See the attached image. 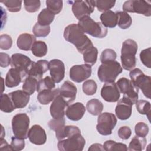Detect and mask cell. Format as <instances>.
<instances>
[{"instance_id": "1", "label": "cell", "mask_w": 151, "mask_h": 151, "mask_svg": "<svg viewBox=\"0 0 151 151\" xmlns=\"http://www.w3.org/2000/svg\"><path fill=\"white\" fill-rule=\"evenodd\" d=\"M64 38L67 41L74 45L78 51L82 54L94 46L91 41L78 24H72L67 26L64 29Z\"/></svg>"}, {"instance_id": "2", "label": "cell", "mask_w": 151, "mask_h": 151, "mask_svg": "<svg viewBox=\"0 0 151 151\" xmlns=\"http://www.w3.org/2000/svg\"><path fill=\"white\" fill-rule=\"evenodd\" d=\"M137 44L132 39L125 40L121 49V62L123 68L127 71L132 70L136 65V54L137 51Z\"/></svg>"}, {"instance_id": "3", "label": "cell", "mask_w": 151, "mask_h": 151, "mask_svg": "<svg viewBox=\"0 0 151 151\" xmlns=\"http://www.w3.org/2000/svg\"><path fill=\"white\" fill-rule=\"evenodd\" d=\"M122 72V66L114 60L102 63L98 68L97 76L101 82H113Z\"/></svg>"}, {"instance_id": "4", "label": "cell", "mask_w": 151, "mask_h": 151, "mask_svg": "<svg viewBox=\"0 0 151 151\" xmlns=\"http://www.w3.org/2000/svg\"><path fill=\"white\" fill-rule=\"evenodd\" d=\"M84 33L95 38H102L107 34V29L100 22L94 21L90 16L80 20L77 24Z\"/></svg>"}, {"instance_id": "5", "label": "cell", "mask_w": 151, "mask_h": 151, "mask_svg": "<svg viewBox=\"0 0 151 151\" xmlns=\"http://www.w3.org/2000/svg\"><path fill=\"white\" fill-rule=\"evenodd\" d=\"M129 76L131 81L138 88L142 90L144 96L150 99L151 96V77L145 75L140 68H136L130 71Z\"/></svg>"}, {"instance_id": "6", "label": "cell", "mask_w": 151, "mask_h": 151, "mask_svg": "<svg viewBox=\"0 0 151 151\" xmlns=\"http://www.w3.org/2000/svg\"><path fill=\"white\" fill-rule=\"evenodd\" d=\"M29 117L26 113H18L15 114L11 122L12 129L15 136L26 139L29 127Z\"/></svg>"}, {"instance_id": "7", "label": "cell", "mask_w": 151, "mask_h": 151, "mask_svg": "<svg viewBox=\"0 0 151 151\" xmlns=\"http://www.w3.org/2000/svg\"><path fill=\"white\" fill-rule=\"evenodd\" d=\"M117 119L111 113L105 112L99 115L96 129L98 132L103 136L110 135L116 126Z\"/></svg>"}, {"instance_id": "8", "label": "cell", "mask_w": 151, "mask_h": 151, "mask_svg": "<svg viewBox=\"0 0 151 151\" xmlns=\"http://www.w3.org/2000/svg\"><path fill=\"white\" fill-rule=\"evenodd\" d=\"M120 93L123 94V97L129 99L133 104L138 101L139 88L133 83L125 77L120 78L116 83Z\"/></svg>"}, {"instance_id": "9", "label": "cell", "mask_w": 151, "mask_h": 151, "mask_svg": "<svg viewBox=\"0 0 151 151\" xmlns=\"http://www.w3.org/2000/svg\"><path fill=\"white\" fill-rule=\"evenodd\" d=\"M85 144L86 140L80 133L59 140L57 148L60 151H81Z\"/></svg>"}, {"instance_id": "10", "label": "cell", "mask_w": 151, "mask_h": 151, "mask_svg": "<svg viewBox=\"0 0 151 151\" xmlns=\"http://www.w3.org/2000/svg\"><path fill=\"white\" fill-rule=\"evenodd\" d=\"M123 9L125 12H135L146 17L151 15V4L146 1L130 0L124 2Z\"/></svg>"}, {"instance_id": "11", "label": "cell", "mask_w": 151, "mask_h": 151, "mask_svg": "<svg viewBox=\"0 0 151 151\" xmlns=\"http://www.w3.org/2000/svg\"><path fill=\"white\" fill-rule=\"evenodd\" d=\"M96 6L95 1H76L72 4V11L74 15L79 21L90 16L93 12Z\"/></svg>"}, {"instance_id": "12", "label": "cell", "mask_w": 151, "mask_h": 151, "mask_svg": "<svg viewBox=\"0 0 151 151\" xmlns=\"http://www.w3.org/2000/svg\"><path fill=\"white\" fill-rule=\"evenodd\" d=\"M92 72L91 66L84 64L73 65L70 70V77L76 83H81L88 78Z\"/></svg>"}, {"instance_id": "13", "label": "cell", "mask_w": 151, "mask_h": 151, "mask_svg": "<svg viewBox=\"0 0 151 151\" xmlns=\"http://www.w3.org/2000/svg\"><path fill=\"white\" fill-rule=\"evenodd\" d=\"M69 104L59 94L53 100L50 107V114L53 119H59L64 117L65 109L68 106Z\"/></svg>"}, {"instance_id": "14", "label": "cell", "mask_w": 151, "mask_h": 151, "mask_svg": "<svg viewBox=\"0 0 151 151\" xmlns=\"http://www.w3.org/2000/svg\"><path fill=\"white\" fill-rule=\"evenodd\" d=\"M101 97L107 102H116L119 100L120 94L116 83H105L101 90Z\"/></svg>"}, {"instance_id": "15", "label": "cell", "mask_w": 151, "mask_h": 151, "mask_svg": "<svg viewBox=\"0 0 151 151\" xmlns=\"http://www.w3.org/2000/svg\"><path fill=\"white\" fill-rule=\"evenodd\" d=\"M48 68L51 77L55 83H58L63 80L65 76V65L61 60H51L48 63Z\"/></svg>"}, {"instance_id": "16", "label": "cell", "mask_w": 151, "mask_h": 151, "mask_svg": "<svg viewBox=\"0 0 151 151\" xmlns=\"http://www.w3.org/2000/svg\"><path fill=\"white\" fill-rule=\"evenodd\" d=\"M11 59V65L12 68H17L28 76V71L32 63L28 57L22 54L16 53L12 55Z\"/></svg>"}, {"instance_id": "17", "label": "cell", "mask_w": 151, "mask_h": 151, "mask_svg": "<svg viewBox=\"0 0 151 151\" xmlns=\"http://www.w3.org/2000/svg\"><path fill=\"white\" fill-rule=\"evenodd\" d=\"M27 74L15 68H11L6 73L5 77V85L6 87L12 88L18 86L22 81H24Z\"/></svg>"}, {"instance_id": "18", "label": "cell", "mask_w": 151, "mask_h": 151, "mask_svg": "<svg viewBox=\"0 0 151 151\" xmlns=\"http://www.w3.org/2000/svg\"><path fill=\"white\" fill-rule=\"evenodd\" d=\"M133 103L126 97H123L116 107L115 113L117 118L122 120L128 119L132 114Z\"/></svg>"}, {"instance_id": "19", "label": "cell", "mask_w": 151, "mask_h": 151, "mask_svg": "<svg viewBox=\"0 0 151 151\" xmlns=\"http://www.w3.org/2000/svg\"><path fill=\"white\" fill-rule=\"evenodd\" d=\"M28 137L32 143L36 145H42L47 141L45 131L38 124H34L30 128Z\"/></svg>"}, {"instance_id": "20", "label": "cell", "mask_w": 151, "mask_h": 151, "mask_svg": "<svg viewBox=\"0 0 151 151\" xmlns=\"http://www.w3.org/2000/svg\"><path fill=\"white\" fill-rule=\"evenodd\" d=\"M48 63L45 60H40L37 62L32 61L28 71V76L33 77L38 81L42 79L44 73L49 69Z\"/></svg>"}, {"instance_id": "21", "label": "cell", "mask_w": 151, "mask_h": 151, "mask_svg": "<svg viewBox=\"0 0 151 151\" xmlns=\"http://www.w3.org/2000/svg\"><path fill=\"white\" fill-rule=\"evenodd\" d=\"M86 112V108L84 104L80 102L72 104L67 107L65 114L67 118L73 121L80 120Z\"/></svg>"}, {"instance_id": "22", "label": "cell", "mask_w": 151, "mask_h": 151, "mask_svg": "<svg viewBox=\"0 0 151 151\" xmlns=\"http://www.w3.org/2000/svg\"><path fill=\"white\" fill-rule=\"evenodd\" d=\"M76 86L70 81H65L60 89V94L68 103H72L76 97Z\"/></svg>"}, {"instance_id": "23", "label": "cell", "mask_w": 151, "mask_h": 151, "mask_svg": "<svg viewBox=\"0 0 151 151\" xmlns=\"http://www.w3.org/2000/svg\"><path fill=\"white\" fill-rule=\"evenodd\" d=\"M11 97L15 108H24L28 103L30 99V95L24 90H16L9 93Z\"/></svg>"}, {"instance_id": "24", "label": "cell", "mask_w": 151, "mask_h": 151, "mask_svg": "<svg viewBox=\"0 0 151 151\" xmlns=\"http://www.w3.org/2000/svg\"><path fill=\"white\" fill-rule=\"evenodd\" d=\"M36 41V38L34 35L28 33H24L19 35L17 41L18 47L24 51L31 50L34 42Z\"/></svg>"}, {"instance_id": "25", "label": "cell", "mask_w": 151, "mask_h": 151, "mask_svg": "<svg viewBox=\"0 0 151 151\" xmlns=\"http://www.w3.org/2000/svg\"><path fill=\"white\" fill-rule=\"evenodd\" d=\"M60 93V89H45L38 92L37 99L38 101L43 105H47L53 101L55 97Z\"/></svg>"}, {"instance_id": "26", "label": "cell", "mask_w": 151, "mask_h": 151, "mask_svg": "<svg viewBox=\"0 0 151 151\" xmlns=\"http://www.w3.org/2000/svg\"><path fill=\"white\" fill-rule=\"evenodd\" d=\"M100 18L101 23L106 28H114L117 24V15L116 12L111 10L103 12Z\"/></svg>"}, {"instance_id": "27", "label": "cell", "mask_w": 151, "mask_h": 151, "mask_svg": "<svg viewBox=\"0 0 151 151\" xmlns=\"http://www.w3.org/2000/svg\"><path fill=\"white\" fill-rule=\"evenodd\" d=\"M80 133L81 131L77 126L68 125L64 126L60 132L55 133V136L58 140H60Z\"/></svg>"}, {"instance_id": "28", "label": "cell", "mask_w": 151, "mask_h": 151, "mask_svg": "<svg viewBox=\"0 0 151 151\" xmlns=\"http://www.w3.org/2000/svg\"><path fill=\"white\" fill-rule=\"evenodd\" d=\"M86 109L91 114L97 116L101 113L103 109V104L99 100L93 99L87 103Z\"/></svg>"}, {"instance_id": "29", "label": "cell", "mask_w": 151, "mask_h": 151, "mask_svg": "<svg viewBox=\"0 0 151 151\" xmlns=\"http://www.w3.org/2000/svg\"><path fill=\"white\" fill-rule=\"evenodd\" d=\"M55 15L51 13L47 8L43 9L38 14L37 23L41 25L48 26L54 21Z\"/></svg>"}, {"instance_id": "30", "label": "cell", "mask_w": 151, "mask_h": 151, "mask_svg": "<svg viewBox=\"0 0 151 151\" xmlns=\"http://www.w3.org/2000/svg\"><path fill=\"white\" fill-rule=\"evenodd\" d=\"M0 109L5 113H11L16 108L9 94H1L0 97Z\"/></svg>"}, {"instance_id": "31", "label": "cell", "mask_w": 151, "mask_h": 151, "mask_svg": "<svg viewBox=\"0 0 151 151\" xmlns=\"http://www.w3.org/2000/svg\"><path fill=\"white\" fill-rule=\"evenodd\" d=\"M116 13L117 15V24L119 27L123 29L129 28L132 23L131 17L125 11H117Z\"/></svg>"}, {"instance_id": "32", "label": "cell", "mask_w": 151, "mask_h": 151, "mask_svg": "<svg viewBox=\"0 0 151 151\" xmlns=\"http://www.w3.org/2000/svg\"><path fill=\"white\" fill-rule=\"evenodd\" d=\"M146 142L145 137L135 136L130 142L128 150L130 151H142L145 148Z\"/></svg>"}, {"instance_id": "33", "label": "cell", "mask_w": 151, "mask_h": 151, "mask_svg": "<svg viewBox=\"0 0 151 151\" xmlns=\"http://www.w3.org/2000/svg\"><path fill=\"white\" fill-rule=\"evenodd\" d=\"M84 63L90 65H93L97 61L98 50L93 46L84 51L83 54Z\"/></svg>"}, {"instance_id": "34", "label": "cell", "mask_w": 151, "mask_h": 151, "mask_svg": "<svg viewBox=\"0 0 151 151\" xmlns=\"http://www.w3.org/2000/svg\"><path fill=\"white\" fill-rule=\"evenodd\" d=\"M38 82V80L35 78L28 76L24 81L22 90L29 95H31L37 90Z\"/></svg>"}, {"instance_id": "35", "label": "cell", "mask_w": 151, "mask_h": 151, "mask_svg": "<svg viewBox=\"0 0 151 151\" xmlns=\"http://www.w3.org/2000/svg\"><path fill=\"white\" fill-rule=\"evenodd\" d=\"M47 51L48 48L47 44L42 41H36L31 48L32 54L37 57L45 56L47 53Z\"/></svg>"}, {"instance_id": "36", "label": "cell", "mask_w": 151, "mask_h": 151, "mask_svg": "<svg viewBox=\"0 0 151 151\" xmlns=\"http://www.w3.org/2000/svg\"><path fill=\"white\" fill-rule=\"evenodd\" d=\"M104 150L113 151V150H123L126 151L128 150L126 145L122 143H117L114 140H107L103 144Z\"/></svg>"}, {"instance_id": "37", "label": "cell", "mask_w": 151, "mask_h": 151, "mask_svg": "<svg viewBox=\"0 0 151 151\" xmlns=\"http://www.w3.org/2000/svg\"><path fill=\"white\" fill-rule=\"evenodd\" d=\"M55 81L51 77L47 76L43 79H41L40 80L38 81L37 91V92H40V91L45 89H54L55 86Z\"/></svg>"}, {"instance_id": "38", "label": "cell", "mask_w": 151, "mask_h": 151, "mask_svg": "<svg viewBox=\"0 0 151 151\" xmlns=\"http://www.w3.org/2000/svg\"><path fill=\"white\" fill-rule=\"evenodd\" d=\"M47 8L54 15L59 14L63 8V1L47 0L46 1Z\"/></svg>"}, {"instance_id": "39", "label": "cell", "mask_w": 151, "mask_h": 151, "mask_svg": "<svg viewBox=\"0 0 151 151\" xmlns=\"http://www.w3.org/2000/svg\"><path fill=\"white\" fill-rule=\"evenodd\" d=\"M136 107L138 112L141 114H145L147 116V118H150V103L148 101L140 100L136 102Z\"/></svg>"}, {"instance_id": "40", "label": "cell", "mask_w": 151, "mask_h": 151, "mask_svg": "<svg viewBox=\"0 0 151 151\" xmlns=\"http://www.w3.org/2000/svg\"><path fill=\"white\" fill-rule=\"evenodd\" d=\"M84 93L87 96H92L97 91V86L93 80H88L84 82L82 86Z\"/></svg>"}, {"instance_id": "41", "label": "cell", "mask_w": 151, "mask_h": 151, "mask_svg": "<svg viewBox=\"0 0 151 151\" xmlns=\"http://www.w3.org/2000/svg\"><path fill=\"white\" fill-rule=\"evenodd\" d=\"M32 32L35 37H45L50 32V27L44 26L36 23L32 28Z\"/></svg>"}, {"instance_id": "42", "label": "cell", "mask_w": 151, "mask_h": 151, "mask_svg": "<svg viewBox=\"0 0 151 151\" xmlns=\"http://www.w3.org/2000/svg\"><path fill=\"white\" fill-rule=\"evenodd\" d=\"M116 4L115 1H109V0H99L95 1L96 6L97 9L100 12H105L110 10L113 8Z\"/></svg>"}, {"instance_id": "43", "label": "cell", "mask_w": 151, "mask_h": 151, "mask_svg": "<svg viewBox=\"0 0 151 151\" xmlns=\"http://www.w3.org/2000/svg\"><path fill=\"white\" fill-rule=\"evenodd\" d=\"M1 2L5 5L9 11L17 12L21 10L22 1L18 0H6L2 1Z\"/></svg>"}, {"instance_id": "44", "label": "cell", "mask_w": 151, "mask_h": 151, "mask_svg": "<svg viewBox=\"0 0 151 151\" xmlns=\"http://www.w3.org/2000/svg\"><path fill=\"white\" fill-rule=\"evenodd\" d=\"M117 57V54L113 49L107 48L104 50L100 55V61L101 63L107 61H114Z\"/></svg>"}, {"instance_id": "45", "label": "cell", "mask_w": 151, "mask_h": 151, "mask_svg": "<svg viewBox=\"0 0 151 151\" xmlns=\"http://www.w3.org/2000/svg\"><path fill=\"white\" fill-rule=\"evenodd\" d=\"M48 125L51 130H52L55 131V133H57L60 132L65 126V118L63 117L59 119H52L49 121Z\"/></svg>"}, {"instance_id": "46", "label": "cell", "mask_w": 151, "mask_h": 151, "mask_svg": "<svg viewBox=\"0 0 151 151\" xmlns=\"http://www.w3.org/2000/svg\"><path fill=\"white\" fill-rule=\"evenodd\" d=\"M140 58L144 65L147 68L151 67V48L142 50L140 53Z\"/></svg>"}, {"instance_id": "47", "label": "cell", "mask_w": 151, "mask_h": 151, "mask_svg": "<svg viewBox=\"0 0 151 151\" xmlns=\"http://www.w3.org/2000/svg\"><path fill=\"white\" fill-rule=\"evenodd\" d=\"M24 3L25 10L29 12H37L41 6V2L38 0L24 1Z\"/></svg>"}, {"instance_id": "48", "label": "cell", "mask_w": 151, "mask_h": 151, "mask_svg": "<svg viewBox=\"0 0 151 151\" xmlns=\"http://www.w3.org/2000/svg\"><path fill=\"white\" fill-rule=\"evenodd\" d=\"M149 127L144 122L137 123L134 127V131L136 136L145 137L149 133Z\"/></svg>"}, {"instance_id": "49", "label": "cell", "mask_w": 151, "mask_h": 151, "mask_svg": "<svg viewBox=\"0 0 151 151\" xmlns=\"http://www.w3.org/2000/svg\"><path fill=\"white\" fill-rule=\"evenodd\" d=\"M25 141L24 139L19 138L16 136H13L11 138V146L12 150L21 151L25 147Z\"/></svg>"}, {"instance_id": "50", "label": "cell", "mask_w": 151, "mask_h": 151, "mask_svg": "<svg viewBox=\"0 0 151 151\" xmlns=\"http://www.w3.org/2000/svg\"><path fill=\"white\" fill-rule=\"evenodd\" d=\"M12 44V40L8 34H2L0 36V48L4 50L11 48Z\"/></svg>"}, {"instance_id": "51", "label": "cell", "mask_w": 151, "mask_h": 151, "mask_svg": "<svg viewBox=\"0 0 151 151\" xmlns=\"http://www.w3.org/2000/svg\"><path fill=\"white\" fill-rule=\"evenodd\" d=\"M117 133L120 139L123 140H127L130 137L132 134V130L129 127L124 126L119 128Z\"/></svg>"}, {"instance_id": "52", "label": "cell", "mask_w": 151, "mask_h": 151, "mask_svg": "<svg viewBox=\"0 0 151 151\" xmlns=\"http://www.w3.org/2000/svg\"><path fill=\"white\" fill-rule=\"evenodd\" d=\"M11 59L8 54L4 52L0 53V65L1 67H7L9 66L11 64Z\"/></svg>"}, {"instance_id": "53", "label": "cell", "mask_w": 151, "mask_h": 151, "mask_svg": "<svg viewBox=\"0 0 151 151\" xmlns=\"http://www.w3.org/2000/svg\"><path fill=\"white\" fill-rule=\"evenodd\" d=\"M0 149L2 150H12V149L6 141L4 139H1L0 140Z\"/></svg>"}, {"instance_id": "54", "label": "cell", "mask_w": 151, "mask_h": 151, "mask_svg": "<svg viewBox=\"0 0 151 151\" xmlns=\"http://www.w3.org/2000/svg\"><path fill=\"white\" fill-rule=\"evenodd\" d=\"M90 150H104L103 146L100 143H94L90 146L88 149Z\"/></svg>"}]
</instances>
